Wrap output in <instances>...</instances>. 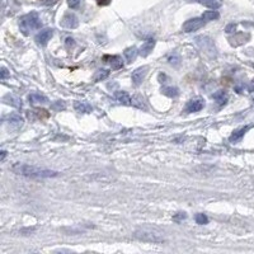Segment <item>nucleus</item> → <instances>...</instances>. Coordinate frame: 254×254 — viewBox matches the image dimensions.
<instances>
[{
  "mask_svg": "<svg viewBox=\"0 0 254 254\" xmlns=\"http://www.w3.org/2000/svg\"><path fill=\"white\" fill-rule=\"evenodd\" d=\"M12 170L18 175H23L27 178H36V179H41V178H54L59 175V173L50 169L40 168L36 165L23 164V163H17L12 167Z\"/></svg>",
  "mask_w": 254,
  "mask_h": 254,
  "instance_id": "1",
  "label": "nucleus"
},
{
  "mask_svg": "<svg viewBox=\"0 0 254 254\" xmlns=\"http://www.w3.org/2000/svg\"><path fill=\"white\" fill-rule=\"evenodd\" d=\"M42 27L41 18L37 12H31L19 18V28L24 36L31 35L32 31L40 29Z\"/></svg>",
  "mask_w": 254,
  "mask_h": 254,
  "instance_id": "2",
  "label": "nucleus"
},
{
  "mask_svg": "<svg viewBox=\"0 0 254 254\" xmlns=\"http://www.w3.org/2000/svg\"><path fill=\"white\" fill-rule=\"evenodd\" d=\"M135 238L139 239L141 241H146V243H163L164 238L160 236L159 234H156L155 232H151V230H148V229H140L135 232Z\"/></svg>",
  "mask_w": 254,
  "mask_h": 254,
  "instance_id": "3",
  "label": "nucleus"
},
{
  "mask_svg": "<svg viewBox=\"0 0 254 254\" xmlns=\"http://www.w3.org/2000/svg\"><path fill=\"white\" fill-rule=\"evenodd\" d=\"M205 22H206V21H205L202 17H200V18H190L183 23L182 29H183L186 33H192V32H196L198 31V29L202 28L203 25H205Z\"/></svg>",
  "mask_w": 254,
  "mask_h": 254,
  "instance_id": "4",
  "label": "nucleus"
},
{
  "mask_svg": "<svg viewBox=\"0 0 254 254\" xmlns=\"http://www.w3.org/2000/svg\"><path fill=\"white\" fill-rule=\"evenodd\" d=\"M197 43L200 44L201 50L205 52V54L210 55V56L212 57L213 55H215V44H213V42L210 40V38L207 37H198L197 38Z\"/></svg>",
  "mask_w": 254,
  "mask_h": 254,
  "instance_id": "5",
  "label": "nucleus"
},
{
  "mask_svg": "<svg viewBox=\"0 0 254 254\" xmlns=\"http://www.w3.org/2000/svg\"><path fill=\"white\" fill-rule=\"evenodd\" d=\"M52 36H54V31H52V29H42V31H40L37 35H36L35 41L38 46H42V47H43V46H46V44L48 43V41L52 38Z\"/></svg>",
  "mask_w": 254,
  "mask_h": 254,
  "instance_id": "6",
  "label": "nucleus"
},
{
  "mask_svg": "<svg viewBox=\"0 0 254 254\" xmlns=\"http://www.w3.org/2000/svg\"><path fill=\"white\" fill-rule=\"evenodd\" d=\"M148 70H149V67L148 66H141V67H137V69L133 71L132 75H131V80H132L133 85L140 86L141 84H143L146 74H148Z\"/></svg>",
  "mask_w": 254,
  "mask_h": 254,
  "instance_id": "7",
  "label": "nucleus"
},
{
  "mask_svg": "<svg viewBox=\"0 0 254 254\" xmlns=\"http://www.w3.org/2000/svg\"><path fill=\"white\" fill-rule=\"evenodd\" d=\"M78 24H79V21L74 13H66L61 19V25L65 28H76Z\"/></svg>",
  "mask_w": 254,
  "mask_h": 254,
  "instance_id": "8",
  "label": "nucleus"
},
{
  "mask_svg": "<svg viewBox=\"0 0 254 254\" xmlns=\"http://www.w3.org/2000/svg\"><path fill=\"white\" fill-rule=\"evenodd\" d=\"M205 107V101L202 98H196L190 101L186 105V112L187 113H194V112H200Z\"/></svg>",
  "mask_w": 254,
  "mask_h": 254,
  "instance_id": "9",
  "label": "nucleus"
},
{
  "mask_svg": "<svg viewBox=\"0 0 254 254\" xmlns=\"http://www.w3.org/2000/svg\"><path fill=\"white\" fill-rule=\"evenodd\" d=\"M103 61L109 64L113 70H118L124 66V60H122V57L117 56V55H113V56H111V55H105V56H103Z\"/></svg>",
  "mask_w": 254,
  "mask_h": 254,
  "instance_id": "10",
  "label": "nucleus"
},
{
  "mask_svg": "<svg viewBox=\"0 0 254 254\" xmlns=\"http://www.w3.org/2000/svg\"><path fill=\"white\" fill-rule=\"evenodd\" d=\"M154 47H155V40L154 38L146 40L143 43V46H141V48H140V55L143 57H148L152 52Z\"/></svg>",
  "mask_w": 254,
  "mask_h": 254,
  "instance_id": "11",
  "label": "nucleus"
},
{
  "mask_svg": "<svg viewBox=\"0 0 254 254\" xmlns=\"http://www.w3.org/2000/svg\"><path fill=\"white\" fill-rule=\"evenodd\" d=\"M28 101L32 105H47L48 98L41 93H32L28 95Z\"/></svg>",
  "mask_w": 254,
  "mask_h": 254,
  "instance_id": "12",
  "label": "nucleus"
},
{
  "mask_svg": "<svg viewBox=\"0 0 254 254\" xmlns=\"http://www.w3.org/2000/svg\"><path fill=\"white\" fill-rule=\"evenodd\" d=\"M74 109L79 113H92L93 112V107L85 101L74 102Z\"/></svg>",
  "mask_w": 254,
  "mask_h": 254,
  "instance_id": "13",
  "label": "nucleus"
},
{
  "mask_svg": "<svg viewBox=\"0 0 254 254\" xmlns=\"http://www.w3.org/2000/svg\"><path fill=\"white\" fill-rule=\"evenodd\" d=\"M114 99L124 106H131V97L125 90H117L114 92Z\"/></svg>",
  "mask_w": 254,
  "mask_h": 254,
  "instance_id": "14",
  "label": "nucleus"
},
{
  "mask_svg": "<svg viewBox=\"0 0 254 254\" xmlns=\"http://www.w3.org/2000/svg\"><path fill=\"white\" fill-rule=\"evenodd\" d=\"M251 128V126H245V127H241V128H238V130H235L234 132L232 133V136L229 137V140H230V143L235 144L238 143V141H240L243 137H244V135L247 133V131Z\"/></svg>",
  "mask_w": 254,
  "mask_h": 254,
  "instance_id": "15",
  "label": "nucleus"
},
{
  "mask_svg": "<svg viewBox=\"0 0 254 254\" xmlns=\"http://www.w3.org/2000/svg\"><path fill=\"white\" fill-rule=\"evenodd\" d=\"M187 1H196L202 4L203 6H207L210 9H219L222 5V0H187Z\"/></svg>",
  "mask_w": 254,
  "mask_h": 254,
  "instance_id": "16",
  "label": "nucleus"
},
{
  "mask_svg": "<svg viewBox=\"0 0 254 254\" xmlns=\"http://www.w3.org/2000/svg\"><path fill=\"white\" fill-rule=\"evenodd\" d=\"M8 124L10 126L16 127V128H19V127H22L23 124H24V120H23L18 113H12L8 116Z\"/></svg>",
  "mask_w": 254,
  "mask_h": 254,
  "instance_id": "17",
  "label": "nucleus"
},
{
  "mask_svg": "<svg viewBox=\"0 0 254 254\" xmlns=\"http://www.w3.org/2000/svg\"><path fill=\"white\" fill-rule=\"evenodd\" d=\"M139 54H140V50L137 47H135V46L126 48V50L124 51V56L127 60V63H132V61H135V59H136Z\"/></svg>",
  "mask_w": 254,
  "mask_h": 254,
  "instance_id": "18",
  "label": "nucleus"
},
{
  "mask_svg": "<svg viewBox=\"0 0 254 254\" xmlns=\"http://www.w3.org/2000/svg\"><path fill=\"white\" fill-rule=\"evenodd\" d=\"M212 98L221 107V106H225L226 102H228V93L225 90H217V92L212 94Z\"/></svg>",
  "mask_w": 254,
  "mask_h": 254,
  "instance_id": "19",
  "label": "nucleus"
},
{
  "mask_svg": "<svg viewBox=\"0 0 254 254\" xmlns=\"http://www.w3.org/2000/svg\"><path fill=\"white\" fill-rule=\"evenodd\" d=\"M162 93L169 98H175L179 94V89L175 88V86H164V88H162Z\"/></svg>",
  "mask_w": 254,
  "mask_h": 254,
  "instance_id": "20",
  "label": "nucleus"
},
{
  "mask_svg": "<svg viewBox=\"0 0 254 254\" xmlns=\"http://www.w3.org/2000/svg\"><path fill=\"white\" fill-rule=\"evenodd\" d=\"M108 76H109V70L101 69V70H98V71H95V74L93 75V80H94L95 83L102 82V80L107 79Z\"/></svg>",
  "mask_w": 254,
  "mask_h": 254,
  "instance_id": "21",
  "label": "nucleus"
},
{
  "mask_svg": "<svg viewBox=\"0 0 254 254\" xmlns=\"http://www.w3.org/2000/svg\"><path fill=\"white\" fill-rule=\"evenodd\" d=\"M202 18L206 21V22H211V21H216V19L220 18V14L217 10L212 9V10H207L202 14Z\"/></svg>",
  "mask_w": 254,
  "mask_h": 254,
  "instance_id": "22",
  "label": "nucleus"
},
{
  "mask_svg": "<svg viewBox=\"0 0 254 254\" xmlns=\"http://www.w3.org/2000/svg\"><path fill=\"white\" fill-rule=\"evenodd\" d=\"M4 101H5V103H8V105H12L13 107H22V102H21V99L17 98V97H14V95L12 94H8L4 97Z\"/></svg>",
  "mask_w": 254,
  "mask_h": 254,
  "instance_id": "23",
  "label": "nucleus"
},
{
  "mask_svg": "<svg viewBox=\"0 0 254 254\" xmlns=\"http://www.w3.org/2000/svg\"><path fill=\"white\" fill-rule=\"evenodd\" d=\"M131 106H135V107L140 108V109H146L145 105H144V99L140 95H135V97L131 98Z\"/></svg>",
  "mask_w": 254,
  "mask_h": 254,
  "instance_id": "24",
  "label": "nucleus"
},
{
  "mask_svg": "<svg viewBox=\"0 0 254 254\" xmlns=\"http://www.w3.org/2000/svg\"><path fill=\"white\" fill-rule=\"evenodd\" d=\"M194 220H196V222L198 225H206L207 222H209V217H207L205 213H197V215L194 216Z\"/></svg>",
  "mask_w": 254,
  "mask_h": 254,
  "instance_id": "25",
  "label": "nucleus"
},
{
  "mask_svg": "<svg viewBox=\"0 0 254 254\" xmlns=\"http://www.w3.org/2000/svg\"><path fill=\"white\" fill-rule=\"evenodd\" d=\"M168 61L173 66H179L181 65V56L177 54H173L168 57Z\"/></svg>",
  "mask_w": 254,
  "mask_h": 254,
  "instance_id": "26",
  "label": "nucleus"
},
{
  "mask_svg": "<svg viewBox=\"0 0 254 254\" xmlns=\"http://www.w3.org/2000/svg\"><path fill=\"white\" fill-rule=\"evenodd\" d=\"M51 108L54 109V111H61V109H65V103L63 101H57L55 102L54 105L51 106Z\"/></svg>",
  "mask_w": 254,
  "mask_h": 254,
  "instance_id": "27",
  "label": "nucleus"
},
{
  "mask_svg": "<svg viewBox=\"0 0 254 254\" xmlns=\"http://www.w3.org/2000/svg\"><path fill=\"white\" fill-rule=\"evenodd\" d=\"M186 219H187V215H186V212H178L173 216V220H174L175 222H182L183 220H186Z\"/></svg>",
  "mask_w": 254,
  "mask_h": 254,
  "instance_id": "28",
  "label": "nucleus"
},
{
  "mask_svg": "<svg viewBox=\"0 0 254 254\" xmlns=\"http://www.w3.org/2000/svg\"><path fill=\"white\" fill-rule=\"evenodd\" d=\"M67 4H69V6L71 8V9H75V8L79 6L80 0H67Z\"/></svg>",
  "mask_w": 254,
  "mask_h": 254,
  "instance_id": "29",
  "label": "nucleus"
},
{
  "mask_svg": "<svg viewBox=\"0 0 254 254\" xmlns=\"http://www.w3.org/2000/svg\"><path fill=\"white\" fill-rule=\"evenodd\" d=\"M235 29H236V24H234V23H232V24L226 25V33H232V32H235Z\"/></svg>",
  "mask_w": 254,
  "mask_h": 254,
  "instance_id": "30",
  "label": "nucleus"
},
{
  "mask_svg": "<svg viewBox=\"0 0 254 254\" xmlns=\"http://www.w3.org/2000/svg\"><path fill=\"white\" fill-rule=\"evenodd\" d=\"M65 44H66V47L67 48H71L75 44V42H74V38L71 37H67L66 38V41H65Z\"/></svg>",
  "mask_w": 254,
  "mask_h": 254,
  "instance_id": "31",
  "label": "nucleus"
},
{
  "mask_svg": "<svg viewBox=\"0 0 254 254\" xmlns=\"http://www.w3.org/2000/svg\"><path fill=\"white\" fill-rule=\"evenodd\" d=\"M10 76V73L8 71V70L5 69V67H1V79H6V78H9Z\"/></svg>",
  "mask_w": 254,
  "mask_h": 254,
  "instance_id": "32",
  "label": "nucleus"
},
{
  "mask_svg": "<svg viewBox=\"0 0 254 254\" xmlns=\"http://www.w3.org/2000/svg\"><path fill=\"white\" fill-rule=\"evenodd\" d=\"M248 92L254 93V79L249 83V85H248Z\"/></svg>",
  "mask_w": 254,
  "mask_h": 254,
  "instance_id": "33",
  "label": "nucleus"
},
{
  "mask_svg": "<svg viewBox=\"0 0 254 254\" xmlns=\"http://www.w3.org/2000/svg\"><path fill=\"white\" fill-rule=\"evenodd\" d=\"M235 90L238 93H241V90H243V85H238V86H235Z\"/></svg>",
  "mask_w": 254,
  "mask_h": 254,
  "instance_id": "34",
  "label": "nucleus"
},
{
  "mask_svg": "<svg viewBox=\"0 0 254 254\" xmlns=\"http://www.w3.org/2000/svg\"><path fill=\"white\" fill-rule=\"evenodd\" d=\"M5 155H6V151H1V160H4V158H5Z\"/></svg>",
  "mask_w": 254,
  "mask_h": 254,
  "instance_id": "35",
  "label": "nucleus"
},
{
  "mask_svg": "<svg viewBox=\"0 0 254 254\" xmlns=\"http://www.w3.org/2000/svg\"><path fill=\"white\" fill-rule=\"evenodd\" d=\"M251 66L254 67V64H253V63H251Z\"/></svg>",
  "mask_w": 254,
  "mask_h": 254,
  "instance_id": "36",
  "label": "nucleus"
},
{
  "mask_svg": "<svg viewBox=\"0 0 254 254\" xmlns=\"http://www.w3.org/2000/svg\"><path fill=\"white\" fill-rule=\"evenodd\" d=\"M253 102H254V99H253Z\"/></svg>",
  "mask_w": 254,
  "mask_h": 254,
  "instance_id": "37",
  "label": "nucleus"
}]
</instances>
